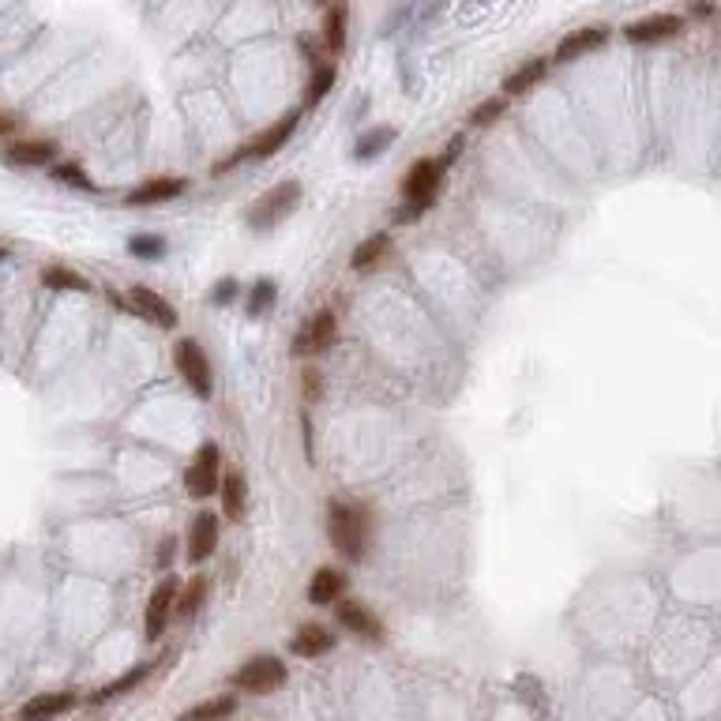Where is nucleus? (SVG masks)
Masks as SVG:
<instances>
[{
	"instance_id": "f257e3e1",
	"label": "nucleus",
	"mask_w": 721,
	"mask_h": 721,
	"mask_svg": "<svg viewBox=\"0 0 721 721\" xmlns=\"http://www.w3.org/2000/svg\"><path fill=\"white\" fill-rule=\"evenodd\" d=\"M327 534L342 560L361 564L372 549V507L365 504H327Z\"/></svg>"
},
{
	"instance_id": "f03ea898",
	"label": "nucleus",
	"mask_w": 721,
	"mask_h": 721,
	"mask_svg": "<svg viewBox=\"0 0 721 721\" xmlns=\"http://www.w3.org/2000/svg\"><path fill=\"white\" fill-rule=\"evenodd\" d=\"M301 196H305V188H301V181H293V177H286V181H278L271 192H263L260 200L252 203L245 211V222L248 230L256 233H267L275 230L278 222H286V218L297 211V203H301Z\"/></svg>"
},
{
	"instance_id": "7ed1b4c3",
	"label": "nucleus",
	"mask_w": 721,
	"mask_h": 721,
	"mask_svg": "<svg viewBox=\"0 0 721 721\" xmlns=\"http://www.w3.org/2000/svg\"><path fill=\"white\" fill-rule=\"evenodd\" d=\"M286 680H290L286 661H278L275 654H256V658H248L245 665L230 676V688L245 691V695H271V691H278Z\"/></svg>"
},
{
	"instance_id": "20e7f679",
	"label": "nucleus",
	"mask_w": 721,
	"mask_h": 721,
	"mask_svg": "<svg viewBox=\"0 0 721 721\" xmlns=\"http://www.w3.org/2000/svg\"><path fill=\"white\" fill-rule=\"evenodd\" d=\"M173 365L181 372V380L188 384V391L196 399H211L215 395V376H211V357L203 353V346L196 338H181L177 350H173Z\"/></svg>"
},
{
	"instance_id": "39448f33",
	"label": "nucleus",
	"mask_w": 721,
	"mask_h": 721,
	"mask_svg": "<svg viewBox=\"0 0 721 721\" xmlns=\"http://www.w3.org/2000/svg\"><path fill=\"white\" fill-rule=\"evenodd\" d=\"M218 485H222V451H218V444H200V451L185 466L188 496L192 500H211Z\"/></svg>"
},
{
	"instance_id": "423d86ee",
	"label": "nucleus",
	"mask_w": 721,
	"mask_h": 721,
	"mask_svg": "<svg viewBox=\"0 0 721 721\" xmlns=\"http://www.w3.org/2000/svg\"><path fill=\"white\" fill-rule=\"evenodd\" d=\"M338 342V312L331 305H323L312 312V320L301 327V335L293 338V357H320Z\"/></svg>"
},
{
	"instance_id": "0eeeda50",
	"label": "nucleus",
	"mask_w": 721,
	"mask_h": 721,
	"mask_svg": "<svg viewBox=\"0 0 721 721\" xmlns=\"http://www.w3.org/2000/svg\"><path fill=\"white\" fill-rule=\"evenodd\" d=\"M177 594H181V583H177L173 575H166V579L151 590L147 609H143V635H147V643H158V639L166 635L169 620L177 616Z\"/></svg>"
},
{
	"instance_id": "6e6552de",
	"label": "nucleus",
	"mask_w": 721,
	"mask_h": 721,
	"mask_svg": "<svg viewBox=\"0 0 721 721\" xmlns=\"http://www.w3.org/2000/svg\"><path fill=\"white\" fill-rule=\"evenodd\" d=\"M447 162L436 154V158H417L414 166L406 169V177H402V200H429L436 203L440 196V188H444V177H447Z\"/></svg>"
},
{
	"instance_id": "1a4fd4ad",
	"label": "nucleus",
	"mask_w": 721,
	"mask_h": 721,
	"mask_svg": "<svg viewBox=\"0 0 721 721\" xmlns=\"http://www.w3.org/2000/svg\"><path fill=\"white\" fill-rule=\"evenodd\" d=\"M297 124H301V109H293V113H286L282 121H275L267 132H260V136L248 143L245 151H237L226 162V166H233V162H241V158H252V162H260V158H271V154H278L286 143L293 139V132H297Z\"/></svg>"
},
{
	"instance_id": "9d476101",
	"label": "nucleus",
	"mask_w": 721,
	"mask_h": 721,
	"mask_svg": "<svg viewBox=\"0 0 721 721\" xmlns=\"http://www.w3.org/2000/svg\"><path fill=\"white\" fill-rule=\"evenodd\" d=\"M335 616H338V624H342V631H350V635L365 639V643H384V620L372 613L365 601L338 598Z\"/></svg>"
},
{
	"instance_id": "9b49d317",
	"label": "nucleus",
	"mask_w": 721,
	"mask_h": 721,
	"mask_svg": "<svg viewBox=\"0 0 721 721\" xmlns=\"http://www.w3.org/2000/svg\"><path fill=\"white\" fill-rule=\"evenodd\" d=\"M128 308L136 312L139 320H147L151 327H162V331H173L177 327V308H173V301H166L158 290H151V286H132L128 290Z\"/></svg>"
},
{
	"instance_id": "f8f14e48",
	"label": "nucleus",
	"mask_w": 721,
	"mask_h": 721,
	"mask_svg": "<svg viewBox=\"0 0 721 721\" xmlns=\"http://www.w3.org/2000/svg\"><path fill=\"white\" fill-rule=\"evenodd\" d=\"M684 31V19L673 16V12H658V16L635 19L624 27V38L631 46H654V42H665V38H676Z\"/></svg>"
},
{
	"instance_id": "ddd939ff",
	"label": "nucleus",
	"mask_w": 721,
	"mask_h": 721,
	"mask_svg": "<svg viewBox=\"0 0 721 721\" xmlns=\"http://www.w3.org/2000/svg\"><path fill=\"white\" fill-rule=\"evenodd\" d=\"M218 534H222V522H218L215 511H200L192 526H188V545L185 553L192 564H207L218 549Z\"/></svg>"
},
{
	"instance_id": "4468645a",
	"label": "nucleus",
	"mask_w": 721,
	"mask_h": 721,
	"mask_svg": "<svg viewBox=\"0 0 721 721\" xmlns=\"http://www.w3.org/2000/svg\"><path fill=\"white\" fill-rule=\"evenodd\" d=\"M609 27L605 23H590V27H579V31H571L568 38H560V46H556L553 61L556 64H571L579 61V57H586V53H594V49H601L605 42H609Z\"/></svg>"
},
{
	"instance_id": "2eb2a0df",
	"label": "nucleus",
	"mask_w": 721,
	"mask_h": 721,
	"mask_svg": "<svg viewBox=\"0 0 721 721\" xmlns=\"http://www.w3.org/2000/svg\"><path fill=\"white\" fill-rule=\"evenodd\" d=\"M335 650V631L323 628V624H301V628L293 631L290 639V654L293 658H305V661H316L323 654H331Z\"/></svg>"
},
{
	"instance_id": "dca6fc26",
	"label": "nucleus",
	"mask_w": 721,
	"mask_h": 721,
	"mask_svg": "<svg viewBox=\"0 0 721 721\" xmlns=\"http://www.w3.org/2000/svg\"><path fill=\"white\" fill-rule=\"evenodd\" d=\"M188 192V181L185 177H151V181H143L128 192V203L132 207H154V203H169L177 200V196H185Z\"/></svg>"
},
{
	"instance_id": "f3484780",
	"label": "nucleus",
	"mask_w": 721,
	"mask_h": 721,
	"mask_svg": "<svg viewBox=\"0 0 721 721\" xmlns=\"http://www.w3.org/2000/svg\"><path fill=\"white\" fill-rule=\"evenodd\" d=\"M346 586H350L346 571L323 564V568H316L312 571V579H308V601L320 605V609H327V605H335L338 598H346Z\"/></svg>"
},
{
	"instance_id": "a211bd4d",
	"label": "nucleus",
	"mask_w": 721,
	"mask_h": 721,
	"mask_svg": "<svg viewBox=\"0 0 721 721\" xmlns=\"http://www.w3.org/2000/svg\"><path fill=\"white\" fill-rule=\"evenodd\" d=\"M76 703H79L76 691H46V695H34L31 703L19 706V718H27V721L61 718V714H72Z\"/></svg>"
},
{
	"instance_id": "6ab92c4d",
	"label": "nucleus",
	"mask_w": 721,
	"mask_h": 721,
	"mask_svg": "<svg viewBox=\"0 0 721 721\" xmlns=\"http://www.w3.org/2000/svg\"><path fill=\"white\" fill-rule=\"evenodd\" d=\"M549 57H530L526 64H519L511 76L504 79V98H522V94H530L534 87H541L545 83V76H549Z\"/></svg>"
},
{
	"instance_id": "aec40b11",
	"label": "nucleus",
	"mask_w": 721,
	"mask_h": 721,
	"mask_svg": "<svg viewBox=\"0 0 721 721\" xmlns=\"http://www.w3.org/2000/svg\"><path fill=\"white\" fill-rule=\"evenodd\" d=\"M4 158H8V166H19V169L49 166V162L57 158V147H53L49 139H19V143H12V147L4 151Z\"/></svg>"
},
{
	"instance_id": "412c9836",
	"label": "nucleus",
	"mask_w": 721,
	"mask_h": 721,
	"mask_svg": "<svg viewBox=\"0 0 721 721\" xmlns=\"http://www.w3.org/2000/svg\"><path fill=\"white\" fill-rule=\"evenodd\" d=\"M222 515L230 522H241L245 519V507H248V485H245V474L241 470H230V474H222Z\"/></svg>"
},
{
	"instance_id": "4be33fe9",
	"label": "nucleus",
	"mask_w": 721,
	"mask_h": 721,
	"mask_svg": "<svg viewBox=\"0 0 721 721\" xmlns=\"http://www.w3.org/2000/svg\"><path fill=\"white\" fill-rule=\"evenodd\" d=\"M42 286L46 290H57V293H91V278H83L79 271L72 267H64V263H49L42 267Z\"/></svg>"
},
{
	"instance_id": "5701e85b",
	"label": "nucleus",
	"mask_w": 721,
	"mask_h": 721,
	"mask_svg": "<svg viewBox=\"0 0 721 721\" xmlns=\"http://www.w3.org/2000/svg\"><path fill=\"white\" fill-rule=\"evenodd\" d=\"M387 248H391V233H372V237H365L361 245L353 248V256H350V267L357 271V275H365V271H372L376 263L384 260L387 256Z\"/></svg>"
},
{
	"instance_id": "b1692460",
	"label": "nucleus",
	"mask_w": 721,
	"mask_h": 721,
	"mask_svg": "<svg viewBox=\"0 0 721 721\" xmlns=\"http://www.w3.org/2000/svg\"><path fill=\"white\" fill-rule=\"evenodd\" d=\"M346 27H350V8L342 0H335L327 8V16H323V46L331 49V53L346 49Z\"/></svg>"
},
{
	"instance_id": "393cba45",
	"label": "nucleus",
	"mask_w": 721,
	"mask_h": 721,
	"mask_svg": "<svg viewBox=\"0 0 721 721\" xmlns=\"http://www.w3.org/2000/svg\"><path fill=\"white\" fill-rule=\"evenodd\" d=\"M151 673H154L151 661H147V665H136V669H128L124 676L109 680L106 688H102V691H98V695L91 699V706H102V703H109V699H117V695H128V691H136L139 684H143V680H147Z\"/></svg>"
},
{
	"instance_id": "a878e982",
	"label": "nucleus",
	"mask_w": 721,
	"mask_h": 721,
	"mask_svg": "<svg viewBox=\"0 0 721 721\" xmlns=\"http://www.w3.org/2000/svg\"><path fill=\"white\" fill-rule=\"evenodd\" d=\"M207 590H211V586H207V579H203V575H196V579H192V583H188L185 590L177 594V616H181V620H196V616H200V609H203V601H207Z\"/></svg>"
},
{
	"instance_id": "bb28decb",
	"label": "nucleus",
	"mask_w": 721,
	"mask_h": 721,
	"mask_svg": "<svg viewBox=\"0 0 721 721\" xmlns=\"http://www.w3.org/2000/svg\"><path fill=\"white\" fill-rule=\"evenodd\" d=\"M275 301H278L275 282H271V278H256V282H252V290H248V297H245L248 316H263V312H271Z\"/></svg>"
},
{
	"instance_id": "cd10ccee",
	"label": "nucleus",
	"mask_w": 721,
	"mask_h": 721,
	"mask_svg": "<svg viewBox=\"0 0 721 721\" xmlns=\"http://www.w3.org/2000/svg\"><path fill=\"white\" fill-rule=\"evenodd\" d=\"M399 139V132L395 128H372V132H365V136L357 139V158H376L380 151H387L391 143Z\"/></svg>"
},
{
	"instance_id": "c85d7f7f",
	"label": "nucleus",
	"mask_w": 721,
	"mask_h": 721,
	"mask_svg": "<svg viewBox=\"0 0 721 721\" xmlns=\"http://www.w3.org/2000/svg\"><path fill=\"white\" fill-rule=\"evenodd\" d=\"M237 714V699L233 695H222V699H207V703L192 706L188 710V718L196 721H218V718H233Z\"/></svg>"
},
{
	"instance_id": "c756f323",
	"label": "nucleus",
	"mask_w": 721,
	"mask_h": 721,
	"mask_svg": "<svg viewBox=\"0 0 721 721\" xmlns=\"http://www.w3.org/2000/svg\"><path fill=\"white\" fill-rule=\"evenodd\" d=\"M335 64H316V72H312V79H308V106H316V102H323L327 98V91L335 87Z\"/></svg>"
},
{
	"instance_id": "7c9ffc66",
	"label": "nucleus",
	"mask_w": 721,
	"mask_h": 721,
	"mask_svg": "<svg viewBox=\"0 0 721 721\" xmlns=\"http://www.w3.org/2000/svg\"><path fill=\"white\" fill-rule=\"evenodd\" d=\"M507 109V98L500 94V98H485V102H477L474 109H470V124L474 128H492V124L504 117Z\"/></svg>"
},
{
	"instance_id": "2f4dec72",
	"label": "nucleus",
	"mask_w": 721,
	"mask_h": 721,
	"mask_svg": "<svg viewBox=\"0 0 721 721\" xmlns=\"http://www.w3.org/2000/svg\"><path fill=\"white\" fill-rule=\"evenodd\" d=\"M53 181H64V185L72 188H83V192H94V181L83 173L79 166H72V162H61V166H53Z\"/></svg>"
},
{
	"instance_id": "473e14b6",
	"label": "nucleus",
	"mask_w": 721,
	"mask_h": 721,
	"mask_svg": "<svg viewBox=\"0 0 721 721\" xmlns=\"http://www.w3.org/2000/svg\"><path fill=\"white\" fill-rule=\"evenodd\" d=\"M128 252L139 256V260H162L166 256V241L162 237H132Z\"/></svg>"
},
{
	"instance_id": "72a5a7b5",
	"label": "nucleus",
	"mask_w": 721,
	"mask_h": 721,
	"mask_svg": "<svg viewBox=\"0 0 721 721\" xmlns=\"http://www.w3.org/2000/svg\"><path fill=\"white\" fill-rule=\"evenodd\" d=\"M233 297H237V282H233V278H222L215 290H211V301H215V305H230Z\"/></svg>"
},
{
	"instance_id": "f704fd0d",
	"label": "nucleus",
	"mask_w": 721,
	"mask_h": 721,
	"mask_svg": "<svg viewBox=\"0 0 721 721\" xmlns=\"http://www.w3.org/2000/svg\"><path fill=\"white\" fill-rule=\"evenodd\" d=\"M462 147H466V136L459 132V136H451L444 143V154H440V158H444L447 166H455V162H459V154H462Z\"/></svg>"
},
{
	"instance_id": "c9c22d12",
	"label": "nucleus",
	"mask_w": 721,
	"mask_h": 721,
	"mask_svg": "<svg viewBox=\"0 0 721 721\" xmlns=\"http://www.w3.org/2000/svg\"><path fill=\"white\" fill-rule=\"evenodd\" d=\"M316 399H320V372L305 369V402H316Z\"/></svg>"
},
{
	"instance_id": "e433bc0d",
	"label": "nucleus",
	"mask_w": 721,
	"mask_h": 721,
	"mask_svg": "<svg viewBox=\"0 0 721 721\" xmlns=\"http://www.w3.org/2000/svg\"><path fill=\"white\" fill-rule=\"evenodd\" d=\"M8 132H16V117L0 109V136H8Z\"/></svg>"
},
{
	"instance_id": "4c0bfd02",
	"label": "nucleus",
	"mask_w": 721,
	"mask_h": 721,
	"mask_svg": "<svg viewBox=\"0 0 721 721\" xmlns=\"http://www.w3.org/2000/svg\"><path fill=\"white\" fill-rule=\"evenodd\" d=\"M316 4H331V0H316Z\"/></svg>"
},
{
	"instance_id": "58836bf2",
	"label": "nucleus",
	"mask_w": 721,
	"mask_h": 721,
	"mask_svg": "<svg viewBox=\"0 0 721 721\" xmlns=\"http://www.w3.org/2000/svg\"><path fill=\"white\" fill-rule=\"evenodd\" d=\"M0 260H4V248H0Z\"/></svg>"
}]
</instances>
